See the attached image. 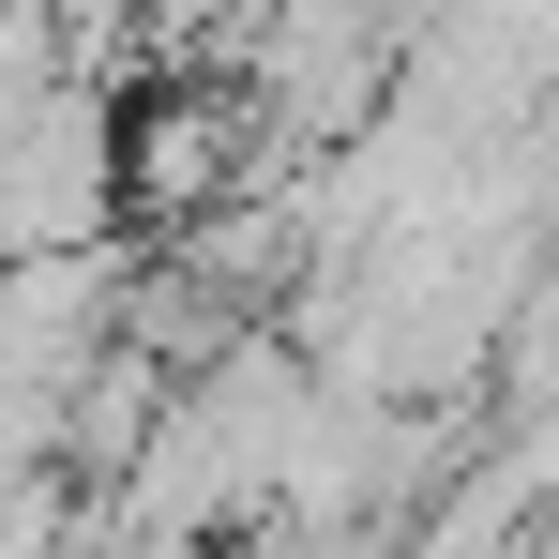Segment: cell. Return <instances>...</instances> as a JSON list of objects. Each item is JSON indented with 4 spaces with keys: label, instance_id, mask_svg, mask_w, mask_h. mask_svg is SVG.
<instances>
[{
    "label": "cell",
    "instance_id": "obj_2",
    "mask_svg": "<svg viewBox=\"0 0 559 559\" xmlns=\"http://www.w3.org/2000/svg\"><path fill=\"white\" fill-rule=\"evenodd\" d=\"M258 167H273V136H258V106L227 76H152L121 106V212H152V227H197L212 197H242Z\"/></svg>",
    "mask_w": 559,
    "mask_h": 559
},
{
    "label": "cell",
    "instance_id": "obj_1",
    "mask_svg": "<svg viewBox=\"0 0 559 559\" xmlns=\"http://www.w3.org/2000/svg\"><path fill=\"white\" fill-rule=\"evenodd\" d=\"M106 227H121V92L61 76L0 136V273L15 258H106Z\"/></svg>",
    "mask_w": 559,
    "mask_h": 559
}]
</instances>
